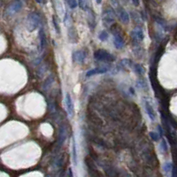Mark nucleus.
I'll return each instance as SVG.
<instances>
[{"label": "nucleus", "instance_id": "nucleus-1", "mask_svg": "<svg viewBox=\"0 0 177 177\" xmlns=\"http://www.w3.org/2000/svg\"><path fill=\"white\" fill-rule=\"evenodd\" d=\"M41 22V17L37 13H30L27 15V21H26V26H27V30L29 32L35 31L37 27H39Z\"/></svg>", "mask_w": 177, "mask_h": 177}, {"label": "nucleus", "instance_id": "nucleus-2", "mask_svg": "<svg viewBox=\"0 0 177 177\" xmlns=\"http://www.w3.org/2000/svg\"><path fill=\"white\" fill-rule=\"evenodd\" d=\"M94 58L97 61H102V62H112L115 60V57L112 54H111L106 50H96L94 52Z\"/></svg>", "mask_w": 177, "mask_h": 177}, {"label": "nucleus", "instance_id": "nucleus-3", "mask_svg": "<svg viewBox=\"0 0 177 177\" xmlns=\"http://www.w3.org/2000/svg\"><path fill=\"white\" fill-rule=\"evenodd\" d=\"M23 7V3L21 0H14L8 5L5 9V14L7 16H13L17 13H19Z\"/></svg>", "mask_w": 177, "mask_h": 177}, {"label": "nucleus", "instance_id": "nucleus-4", "mask_svg": "<svg viewBox=\"0 0 177 177\" xmlns=\"http://www.w3.org/2000/svg\"><path fill=\"white\" fill-rule=\"evenodd\" d=\"M103 21L106 25H112L115 21V13L112 8H106L104 11Z\"/></svg>", "mask_w": 177, "mask_h": 177}, {"label": "nucleus", "instance_id": "nucleus-5", "mask_svg": "<svg viewBox=\"0 0 177 177\" xmlns=\"http://www.w3.org/2000/svg\"><path fill=\"white\" fill-rule=\"evenodd\" d=\"M130 36H131V38L133 40L132 42H134V43H136V42L139 43V42L143 41V39H144V32H143L142 28L140 27H135L131 31Z\"/></svg>", "mask_w": 177, "mask_h": 177}, {"label": "nucleus", "instance_id": "nucleus-6", "mask_svg": "<svg viewBox=\"0 0 177 177\" xmlns=\"http://www.w3.org/2000/svg\"><path fill=\"white\" fill-rule=\"evenodd\" d=\"M86 52L82 50H78V51H74L72 54V58H73V61L75 62V63H83V61L85 60L86 58Z\"/></svg>", "mask_w": 177, "mask_h": 177}, {"label": "nucleus", "instance_id": "nucleus-7", "mask_svg": "<svg viewBox=\"0 0 177 177\" xmlns=\"http://www.w3.org/2000/svg\"><path fill=\"white\" fill-rule=\"evenodd\" d=\"M66 106H67L68 116L72 118L74 114V102L71 97V95L69 93H67L66 95Z\"/></svg>", "mask_w": 177, "mask_h": 177}, {"label": "nucleus", "instance_id": "nucleus-8", "mask_svg": "<svg viewBox=\"0 0 177 177\" xmlns=\"http://www.w3.org/2000/svg\"><path fill=\"white\" fill-rule=\"evenodd\" d=\"M113 44L116 47V49H118V50H122L124 47L125 42H124V39L120 33L113 34Z\"/></svg>", "mask_w": 177, "mask_h": 177}, {"label": "nucleus", "instance_id": "nucleus-9", "mask_svg": "<svg viewBox=\"0 0 177 177\" xmlns=\"http://www.w3.org/2000/svg\"><path fill=\"white\" fill-rule=\"evenodd\" d=\"M118 10V15H119V18L121 19V21H122L124 24H128L129 21H130V17H129V14H128L122 7H118L117 8Z\"/></svg>", "mask_w": 177, "mask_h": 177}, {"label": "nucleus", "instance_id": "nucleus-10", "mask_svg": "<svg viewBox=\"0 0 177 177\" xmlns=\"http://www.w3.org/2000/svg\"><path fill=\"white\" fill-rule=\"evenodd\" d=\"M68 42L71 43H77V31L74 27H70L68 28Z\"/></svg>", "mask_w": 177, "mask_h": 177}, {"label": "nucleus", "instance_id": "nucleus-11", "mask_svg": "<svg viewBox=\"0 0 177 177\" xmlns=\"http://www.w3.org/2000/svg\"><path fill=\"white\" fill-rule=\"evenodd\" d=\"M47 39H46V35L45 32L43 30V28L42 27L39 30V47H40V52H43L45 48L46 43H47Z\"/></svg>", "mask_w": 177, "mask_h": 177}, {"label": "nucleus", "instance_id": "nucleus-12", "mask_svg": "<svg viewBox=\"0 0 177 177\" xmlns=\"http://www.w3.org/2000/svg\"><path fill=\"white\" fill-rule=\"evenodd\" d=\"M107 68H94V69H91L90 71H88L86 73V77H91L93 75H96V74H105L107 72Z\"/></svg>", "mask_w": 177, "mask_h": 177}, {"label": "nucleus", "instance_id": "nucleus-13", "mask_svg": "<svg viewBox=\"0 0 177 177\" xmlns=\"http://www.w3.org/2000/svg\"><path fill=\"white\" fill-rule=\"evenodd\" d=\"M96 17L94 13L92 11H90L89 13V26L91 29H94L96 26Z\"/></svg>", "mask_w": 177, "mask_h": 177}, {"label": "nucleus", "instance_id": "nucleus-14", "mask_svg": "<svg viewBox=\"0 0 177 177\" xmlns=\"http://www.w3.org/2000/svg\"><path fill=\"white\" fill-rule=\"evenodd\" d=\"M53 82H54V77H53L52 75H50V76L46 79V81L44 82V83H43V89H44L45 90H47L52 85Z\"/></svg>", "mask_w": 177, "mask_h": 177}, {"label": "nucleus", "instance_id": "nucleus-15", "mask_svg": "<svg viewBox=\"0 0 177 177\" xmlns=\"http://www.w3.org/2000/svg\"><path fill=\"white\" fill-rule=\"evenodd\" d=\"M132 68H133V70H134V72L136 73V74H140V75H142L143 74H144V68L143 67L140 65V64H132Z\"/></svg>", "mask_w": 177, "mask_h": 177}, {"label": "nucleus", "instance_id": "nucleus-16", "mask_svg": "<svg viewBox=\"0 0 177 177\" xmlns=\"http://www.w3.org/2000/svg\"><path fill=\"white\" fill-rule=\"evenodd\" d=\"M145 107H146L147 113H148V115L150 116V119H151V120H154V118H155V116H154V112H153L152 107L150 106V104H149V103H146V104H145Z\"/></svg>", "mask_w": 177, "mask_h": 177}, {"label": "nucleus", "instance_id": "nucleus-17", "mask_svg": "<svg viewBox=\"0 0 177 177\" xmlns=\"http://www.w3.org/2000/svg\"><path fill=\"white\" fill-rule=\"evenodd\" d=\"M52 22H53V26H54L55 31L57 32V34H58V35H59V34H60V27H59L58 21V19H57L55 16L52 17Z\"/></svg>", "mask_w": 177, "mask_h": 177}, {"label": "nucleus", "instance_id": "nucleus-18", "mask_svg": "<svg viewBox=\"0 0 177 177\" xmlns=\"http://www.w3.org/2000/svg\"><path fill=\"white\" fill-rule=\"evenodd\" d=\"M55 7H56L57 12L60 15H62V14H63V6H62L61 3L58 0H55Z\"/></svg>", "mask_w": 177, "mask_h": 177}, {"label": "nucleus", "instance_id": "nucleus-19", "mask_svg": "<svg viewBox=\"0 0 177 177\" xmlns=\"http://www.w3.org/2000/svg\"><path fill=\"white\" fill-rule=\"evenodd\" d=\"M108 37H109L108 33H107L106 31H105V30L101 31V32H100V34H99V36H98V38H99V39H100L102 42L106 41V40L108 39Z\"/></svg>", "mask_w": 177, "mask_h": 177}, {"label": "nucleus", "instance_id": "nucleus-20", "mask_svg": "<svg viewBox=\"0 0 177 177\" xmlns=\"http://www.w3.org/2000/svg\"><path fill=\"white\" fill-rule=\"evenodd\" d=\"M132 62H131V60L130 59H128V58H124L122 59V61H121V63H120V65L121 66H122L123 68H128V67H131L132 66Z\"/></svg>", "mask_w": 177, "mask_h": 177}, {"label": "nucleus", "instance_id": "nucleus-21", "mask_svg": "<svg viewBox=\"0 0 177 177\" xmlns=\"http://www.w3.org/2000/svg\"><path fill=\"white\" fill-rule=\"evenodd\" d=\"M65 1L71 9H74L78 6V3L76 0H65Z\"/></svg>", "mask_w": 177, "mask_h": 177}, {"label": "nucleus", "instance_id": "nucleus-22", "mask_svg": "<svg viewBox=\"0 0 177 177\" xmlns=\"http://www.w3.org/2000/svg\"><path fill=\"white\" fill-rule=\"evenodd\" d=\"M78 5L82 10H87L88 8V0H78Z\"/></svg>", "mask_w": 177, "mask_h": 177}, {"label": "nucleus", "instance_id": "nucleus-23", "mask_svg": "<svg viewBox=\"0 0 177 177\" xmlns=\"http://www.w3.org/2000/svg\"><path fill=\"white\" fill-rule=\"evenodd\" d=\"M110 2H111L112 5L114 6L115 8L120 7V2H119V0H110Z\"/></svg>", "mask_w": 177, "mask_h": 177}, {"label": "nucleus", "instance_id": "nucleus-24", "mask_svg": "<svg viewBox=\"0 0 177 177\" xmlns=\"http://www.w3.org/2000/svg\"><path fill=\"white\" fill-rule=\"evenodd\" d=\"M131 16H132V19L135 22L137 21V19H140V17H138V15L136 12H131Z\"/></svg>", "mask_w": 177, "mask_h": 177}, {"label": "nucleus", "instance_id": "nucleus-25", "mask_svg": "<svg viewBox=\"0 0 177 177\" xmlns=\"http://www.w3.org/2000/svg\"><path fill=\"white\" fill-rule=\"evenodd\" d=\"M131 1H132V3H133L134 5H136V6L139 5V0H131Z\"/></svg>", "mask_w": 177, "mask_h": 177}, {"label": "nucleus", "instance_id": "nucleus-26", "mask_svg": "<svg viewBox=\"0 0 177 177\" xmlns=\"http://www.w3.org/2000/svg\"><path fill=\"white\" fill-rule=\"evenodd\" d=\"M38 4H40V5H44L45 3H46V0H36Z\"/></svg>", "mask_w": 177, "mask_h": 177}, {"label": "nucleus", "instance_id": "nucleus-27", "mask_svg": "<svg viewBox=\"0 0 177 177\" xmlns=\"http://www.w3.org/2000/svg\"><path fill=\"white\" fill-rule=\"evenodd\" d=\"M96 2L98 5H100V4L102 3V0H96Z\"/></svg>", "mask_w": 177, "mask_h": 177}]
</instances>
